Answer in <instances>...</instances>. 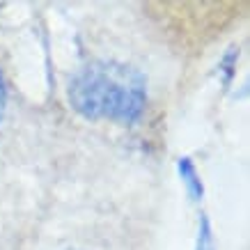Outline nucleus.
<instances>
[{
    "mask_svg": "<svg viewBox=\"0 0 250 250\" xmlns=\"http://www.w3.org/2000/svg\"><path fill=\"white\" fill-rule=\"evenodd\" d=\"M69 101L87 120H115L131 124L145 110V78L117 62H94L69 83Z\"/></svg>",
    "mask_w": 250,
    "mask_h": 250,
    "instance_id": "nucleus-1",
    "label": "nucleus"
},
{
    "mask_svg": "<svg viewBox=\"0 0 250 250\" xmlns=\"http://www.w3.org/2000/svg\"><path fill=\"white\" fill-rule=\"evenodd\" d=\"M2 110H5V87H2V81H0V117H2Z\"/></svg>",
    "mask_w": 250,
    "mask_h": 250,
    "instance_id": "nucleus-4",
    "label": "nucleus"
},
{
    "mask_svg": "<svg viewBox=\"0 0 250 250\" xmlns=\"http://www.w3.org/2000/svg\"><path fill=\"white\" fill-rule=\"evenodd\" d=\"M179 174H182L186 190L190 193L193 200H202V182H200V174H197L195 166L190 163V159H182L179 161Z\"/></svg>",
    "mask_w": 250,
    "mask_h": 250,
    "instance_id": "nucleus-2",
    "label": "nucleus"
},
{
    "mask_svg": "<svg viewBox=\"0 0 250 250\" xmlns=\"http://www.w3.org/2000/svg\"><path fill=\"white\" fill-rule=\"evenodd\" d=\"M197 250H213V236H211V228H209V220L207 218H202V225H200Z\"/></svg>",
    "mask_w": 250,
    "mask_h": 250,
    "instance_id": "nucleus-3",
    "label": "nucleus"
}]
</instances>
